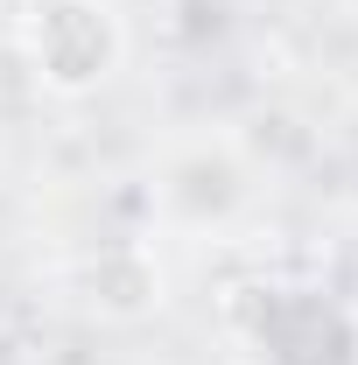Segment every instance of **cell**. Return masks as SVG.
<instances>
[{
	"label": "cell",
	"instance_id": "6da1fadb",
	"mask_svg": "<svg viewBox=\"0 0 358 365\" xmlns=\"http://www.w3.org/2000/svg\"><path fill=\"white\" fill-rule=\"evenodd\" d=\"M29 63L49 91H91L120 63V21L106 0H43L29 14Z\"/></svg>",
	"mask_w": 358,
	"mask_h": 365
}]
</instances>
